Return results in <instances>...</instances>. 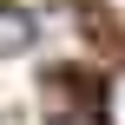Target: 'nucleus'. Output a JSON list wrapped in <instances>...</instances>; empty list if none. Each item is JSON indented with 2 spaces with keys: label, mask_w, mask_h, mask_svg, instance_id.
Here are the masks:
<instances>
[{
  "label": "nucleus",
  "mask_w": 125,
  "mask_h": 125,
  "mask_svg": "<svg viewBox=\"0 0 125 125\" xmlns=\"http://www.w3.org/2000/svg\"><path fill=\"white\" fill-rule=\"evenodd\" d=\"M92 13H99V26L112 40H125V0H92Z\"/></svg>",
  "instance_id": "3"
},
{
  "label": "nucleus",
  "mask_w": 125,
  "mask_h": 125,
  "mask_svg": "<svg viewBox=\"0 0 125 125\" xmlns=\"http://www.w3.org/2000/svg\"><path fill=\"white\" fill-rule=\"evenodd\" d=\"M26 46H33V13L0 0V59H13V53H26Z\"/></svg>",
  "instance_id": "1"
},
{
  "label": "nucleus",
  "mask_w": 125,
  "mask_h": 125,
  "mask_svg": "<svg viewBox=\"0 0 125 125\" xmlns=\"http://www.w3.org/2000/svg\"><path fill=\"white\" fill-rule=\"evenodd\" d=\"M99 125H125V66L105 79V92H99Z\"/></svg>",
  "instance_id": "2"
}]
</instances>
